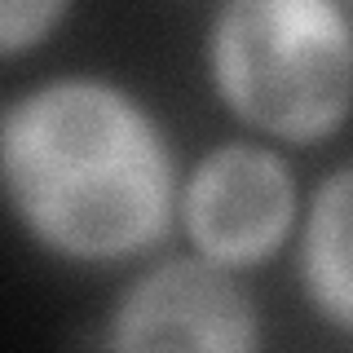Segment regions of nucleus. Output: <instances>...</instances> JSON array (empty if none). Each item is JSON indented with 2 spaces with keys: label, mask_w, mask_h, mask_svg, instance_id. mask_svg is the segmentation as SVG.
Returning <instances> with one entry per match:
<instances>
[{
  "label": "nucleus",
  "mask_w": 353,
  "mask_h": 353,
  "mask_svg": "<svg viewBox=\"0 0 353 353\" xmlns=\"http://www.w3.org/2000/svg\"><path fill=\"white\" fill-rule=\"evenodd\" d=\"M66 9L53 0H0V53L31 49L62 22Z\"/></svg>",
  "instance_id": "6"
},
{
  "label": "nucleus",
  "mask_w": 353,
  "mask_h": 353,
  "mask_svg": "<svg viewBox=\"0 0 353 353\" xmlns=\"http://www.w3.org/2000/svg\"><path fill=\"white\" fill-rule=\"evenodd\" d=\"M292 168L283 154L252 141H225L208 150L181 190L185 234L199 256L221 270L270 261L292 230Z\"/></svg>",
  "instance_id": "4"
},
{
  "label": "nucleus",
  "mask_w": 353,
  "mask_h": 353,
  "mask_svg": "<svg viewBox=\"0 0 353 353\" xmlns=\"http://www.w3.org/2000/svg\"><path fill=\"white\" fill-rule=\"evenodd\" d=\"M106 353H256V309L230 270L176 256L119 296Z\"/></svg>",
  "instance_id": "3"
},
{
  "label": "nucleus",
  "mask_w": 353,
  "mask_h": 353,
  "mask_svg": "<svg viewBox=\"0 0 353 353\" xmlns=\"http://www.w3.org/2000/svg\"><path fill=\"white\" fill-rule=\"evenodd\" d=\"M305 287L331 323L353 327V163L318 185L305 225Z\"/></svg>",
  "instance_id": "5"
},
{
  "label": "nucleus",
  "mask_w": 353,
  "mask_h": 353,
  "mask_svg": "<svg viewBox=\"0 0 353 353\" xmlns=\"http://www.w3.org/2000/svg\"><path fill=\"white\" fill-rule=\"evenodd\" d=\"M216 93L283 141H318L353 110V27L327 0H239L208 36Z\"/></svg>",
  "instance_id": "2"
},
{
  "label": "nucleus",
  "mask_w": 353,
  "mask_h": 353,
  "mask_svg": "<svg viewBox=\"0 0 353 353\" xmlns=\"http://www.w3.org/2000/svg\"><path fill=\"white\" fill-rule=\"evenodd\" d=\"M0 185L22 225L71 261L137 256L176 212L163 132L124 88L84 75L0 110Z\"/></svg>",
  "instance_id": "1"
}]
</instances>
